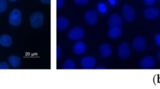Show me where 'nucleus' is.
Instances as JSON below:
<instances>
[{"instance_id":"obj_1","label":"nucleus","mask_w":160,"mask_h":89,"mask_svg":"<svg viewBox=\"0 0 160 89\" xmlns=\"http://www.w3.org/2000/svg\"><path fill=\"white\" fill-rule=\"evenodd\" d=\"M31 26L33 28H39L43 24L44 15L41 12H35L29 17Z\"/></svg>"},{"instance_id":"obj_2","label":"nucleus","mask_w":160,"mask_h":89,"mask_svg":"<svg viewBox=\"0 0 160 89\" xmlns=\"http://www.w3.org/2000/svg\"><path fill=\"white\" fill-rule=\"evenodd\" d=\"M22 14L19 9H12L9 15V22L11 26H18L21 22Z\"/></svg>"},{"instance_id":"obj_3","label":"nucleus","mask_w":160,"mask_h":89,"mask_svg":"<svg viewBox=\"0 0 160 89\" xmlns=\"http://www.w3.org/2000/svg\"><path fill=\"white\" fill-rule=\"evenodd\" d=\"M124 18L128 22H132L136 17V12L133 7L129 4H124L122 9Z\"/></svg>"},{"instance_id":"obj_4","label":"nucleus","mask_w":160,"mask_h":89,"mask_svg":"<svg viewBox=\"0 0 160 89\" xmlns=\"http://www.w3.org/2000/svg\"><path fill=\"white\" fill-rule=\"evenodd\" d=\"M84 35V30L79 27H76L71 29L68 34V37L72 40H79L83 38Z\"/></svg>"},{"instance_id":"obj_5","label":"nucleus","mask_w":160,"mask_h":89,"mask_svg":"<svg viewBox=\"0 0 160 89\" xmlns=\"http://www.w3.org/2000/svg\"><path fill=\"white\" fill-rule=\"evenodd\" d=\"M132 47L135 50L144 51L146 49V42L141 36L136 37L132 42Z\"/></svg>"},{"instance_id":"obj_6","label":"nucleus","mask_w":160,"mask_h":89,"mask_svg":"<svg viewBox=\"0 0 160 89\" xmlns=\"http://www.w3.org/2000/svg\"><path fill=\"white\" fill-rule=\"evenodd\" d=\"M118 54L120 58L122 59H126L128 58L130 55L129 46L128 42H122L118 49Z\"/></svg>"},{"instance_id":"obj_7","label":"nucleus","mask_w":160,"mask_h":89,"mask_svg":"<svg viewBox=\"0 0 160 89\" xmlns=\"http://www.w3.org/2000/svg\"><path fill=\"white\" fill-rule=\"evenodd\" d=\"M84 19L88 24L90 25H94L98 22V13L94 10L88 11L84 15Z\"/></svg>"},{"instance_id":"obj_8","label":"nucleus","mask_w":160,"mask_h":89,"mask_svg":"<svg viewBox=\"0 0 160 89\" xmlns=\"http://www.w3.org/2000/svg\"><path fill=\"white\" fill-rule=\"evenodd\" d=\"M154 59L151 55H146L143 57L139 62L141 67L143 69L151 68L154 66Z\"/></svg>"},{"instance_id":"obj_9","label":"nucleus","mask_w":160,"mask_h":89,"mask_svg":"<svg viewBox=\"0 0 160 89\" xmlns=\"http://www.w3.org/2000/svg\"><path fill=\"white\" fill-rule=\"evenodd\" d=\"M96 65V59L90 56L83 57L81 60V65L84 69H92Z\"/></svg>"},{"instance_id":"obj_10","label":"nucleus","mask_w":160,"mask_h":89,"mask_svg":"<svg viewBox=\"0 0 160 89\" xmlns=\"http://www.w3.org/2000/svg\"><path fill=\"white\" fill-rule=\"evenodd\" d=\"M122 23L121 17L116 13H114L110 16L108 19V25L111 27H120Z\"/></svg>"},{"instance_id":"obj_11","label":"nucleus","mask_w":160,"mask_h":89,"mask_svg":"<svg viewBox=\"0 0 160 89\" xmlns=\"http://www.w3.org/2000/svg\"><path fill=\"white\" fill-rule=\"evenodd\" d=\"M144 17L150 20L156 19L159 16V11L154 7H147L144 11Z\"/></svg>"},{"instance_id":"obj_12","label":"nucleus","mask_w":160,"mask_h":89,"mask_svg":"<svg viewBox=\"0 0 160 89\" xmlns=\"http://www.w3.org/2000/svg\"><path fill=\"white\" fill-rule=\"evenodd\" d=\"M69 25V21L67 17L59 16L56 20V27L59 30H65Z\"/></svg>"},{"instance_id":"obj_13","label":"nucleus","mask_w":160,"mask_h":89,"mask_svg":"<svg viewBox=\"0 0 160 89\" xmlns=\"http://www.w3.org/2000/svg\"><path fill=\"white\" fill-rule=\"evenodd\" d=\"M99 52L102 57H108L111 55V47L107 44H103L99 47Z\"/></svg>"},{"instance_id":"obj_14","label":"nucleus","mask_w":160,"mask_h":89,"mask_svg":"<svg viewBox=\"0 0 160 89\" xmlns=\"http://www.w3.org/2000/svg\"><path fill=\"white\" fill-rule=\"evenodd\" d=\"M86 48V45L83 42L78 41L73 45L72 50L76 54L80 55L85 52Z\"/></svg>"},{"instance_id":"obj_15","label":"nucleus","mask_w":160,"mask_h":89,"mask_svg":"<svg viewBox=\"0 0 160 89\" xmlns=\"http://www.w3.org/2000/svg\"><path fill=\"white\" fill-rule=\"evenodd\" d=\"M122 33V29L120 27H111L108 31V36L111 39H116L119 37Z\"/></svg>"},{"instance_id":"obj_16","label":"nucleus","mask_w":160,"mask_h":89,"mask_svg":"<svg viewBox=\"0 0 160 89\" xmlns=\"http://www.w3.org/2000/svg\"><path fill=\"white\" fill-rule=\"evenodd\" d=\"M12 39L8 34H2L0 35V44L4 47H9L11 45Z\"/></svg>"},{"instance_id":"obj_17","label":"nucleus","mask_w":160,"mask_h":89,"mask_svg":"<svg viewBox=\"0 0 160 89\" xmlns=\"http://www.w3.org/2000/svg\"><path fill=\"white\" fill-rule=\"evenodd\" d=\"M8 62L9 64L12 66V67L17 68L20 65L21 59L19 57L16 55H9L8 57Z\"/></svg>"},{"instance_id":"obj_18","label":"nucleus","mask_w":160,"mask_h":89,"mask_svg":"<svg viewBox=\"0 0 160 89\" xmlns=\"http://www.w3.org/2000/svg\"><path fill=\"white\" fill-rule=\"evenodd\" d=\"M62 68L63 69H75L76 64L73 60L68 59L64 62Z\"/></svg>"},{"instance_id":"obj_19","label":"nucleus","mask_w":160,"mask_h":89,"mask_svg":"<svg viewBox=\"0 0 160 89\" xmlns=\"http://www.w3.org/2000/svg\"><path fill=\"white\" fill-rule=\"evenodd\" d=\"M8 4L6 0H0V13L4 12L6 8H7Z\"/></svg>"},{"instance_id":"obj_20","label":"nucleus","mask_w":160,"mask_h":89,"mask_svg":"<svg viewBox=\"0 0 160 89\" xmlns=\"http://www.w3.org/2000/svg\"><path fill=\"white\" fill-rule=\"evenodd\" d=\"M98 10L99 12H105L107 10V7H106V5L104 3H99L98 4Z\"/></svg>"},{"instance_id":"obj_21","label":"nucleus","mask_w":160,"mask_h":89,"mask_svg":"<svg viewBox=\"0 0 160 89\" xmlns=\"http://www.w3.org/2000/svg\"><path fill=\"white\" fill-rule=\"evenodd\" d=\"M64 0H56V8L61 9L64 6Z\"/></svg>"},{"instance_id":"obj_22","label":"nucleus","mask_w":160,"mask_h":89,"mask_svg":"<svg viewBox=\"0 0 160 89\" xmlns=\"http://www.w3.org/2000/svg\"><path fill=\"white\" fill-rule=\"evenodd\" d=\"M9 65L7 62H2L0 63V69H9Z\"/></svg>"},{"instance_id":"obj_23","label":"nucleus","mask_w":160,"mask_h":89,"mask_svg":"<svg viewBox=\"0 0 160 89\" xmlns=\"http://www.w3.org/2000/svg\"><path fill=\"white\" fill-rule=\"evenodd\" d=\"M74 2L79 5H84L87 4L89 0H74Z\"/></svg>"},{"instance_id":"obj_24","label":"nucleus","mask_w":160,"mask_h":89,"mask_svg":"<svg viewBox=\"0 0 160 89\" xmlns=\"http://www.w3.org/2000/svg\"><path fill=\"white\" fill-rule=\"evenodd\" d=\"M157 0H143L144 4L147 6H151L155 4Z\"/></svg>"},{"instance_id":"obj_25","label":"nucleus","mask_w":160,"mask_h":89,"mask_svg":"<svg viewBox=\"0 0 160 89\" xmlns=\"http://www.w3.org/2000/svg\"><path fill=\"white\" fill-rule=\"evenodd\" d=\"M154 39L156 42V44L158 46H160V34H157L154 36Z\"/></svg>"},{"instance_id":"obj_26","label":"nucleus","mask_w":160,"mask_h":89,"mask_svg":"<svg viewBox=\"0 0 160 89\" xmlns=\"http://www.w3.org/2000/svg\"><path fill=\"white\" fill-rule=\"evenodd\" d=\"M61 54V47L57 45L56 46V59H59Z\"/></svg>"},{"instance_id":"obj_27","label":"nucleus","mask_w":160,"mask_h":89,"mask_svg":"<svg viewBox=\"0 0 160 89\" xmlns=\"http://www.w3.org/2000/svg\"><path fill=\"white\" fill-rule=\"evenodd\" d=\"M42 3L45 4H49L51 3V0H39Z\"/></svg>"},{"instance_id":"obj_28","label":"nucleus","mask_w":160,"mask_h":89,"mask_svg":"<svg viewBox=\"0 0 160 89\" xmlns=\"http://www.w3.org/2000/svg\"><path fill=\"white\" fill-rule=\"evenodd\" d=\"M157 57H158V59L159 60H160V49L158 51V53H157Z\"/></svg>"},{"instance_id":"obj_29","label":"nucleus","mask_w":160,"mask_h":89,"mask_svg":"<svg viewBox=\"0 0 160 89\" xmlns=\"http://www.w3.org/2000/svg\"><path fill=\"white\" fill-rule=\"evenodd\" d=\"M96 69H106V68L103 66H98L96 67Z\"/></svg>"},{"instance_id":"obj_30","label":"nucleus","mask_w":160,"mask_h":89,"mask_svg":"<svg viewBox=\"0 0 160 89\" xmlns=\"http://www.w3.org/2000/svg\"><path fill=\"white\" fill-rule=\"evenodd\" d=\"M109 1V2L112 4V5H113V4H116V1H115V0H108Z\"/></svg>"},{"instance_id":"obj_31","label":"nucleus","mask_w":160,"mask_h":89,"mask_svg":"<svg viewBox=\"0 0 160 89\" xmlns=\"http://www.w3.org/2000/svg\"><path fill=\"white\" fill-rule=\"evenodd\" d=\"M8 1H11V2H13V1H17V0H8Z\"/></svg>"}]
</instances>
